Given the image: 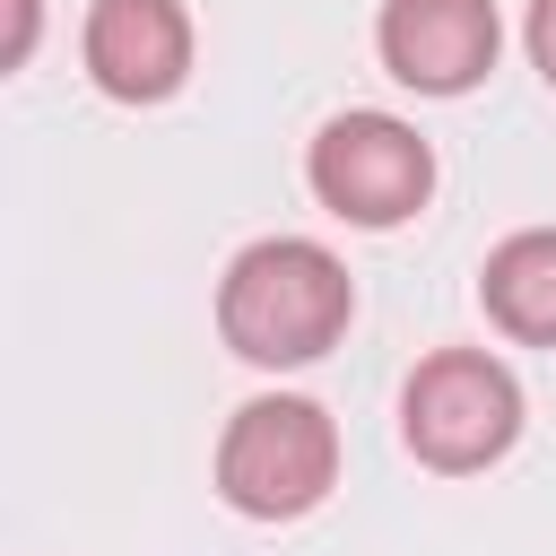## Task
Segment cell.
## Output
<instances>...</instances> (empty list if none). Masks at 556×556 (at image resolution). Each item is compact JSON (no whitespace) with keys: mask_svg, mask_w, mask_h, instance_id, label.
<instances>
[{"mask_svg":"<svg viewBox=\"0 0 556 556\" xmlns=\"http://www.w3.org/2000/svg\"><path fill=\"white\" fill-rule=\"evenodd\" d=\"M478 304L504 339L521 348H556V226H521L486 252L478 269Z\"/></svg>","mask_w":556,"mask_h":556,"instance_id":"obj_7","label":"cell"},{"mask_svg":"<svg viewBox=\"0 0 556 556\" xmlns=\"http://www.w3.org/2000/svg\"><path fill=\"white\" fill-rule=\"evenodd\" d=\"M304 182H313V200H321L339 226L382 235V226H408V217L434 200V148L417 139V122L356 104V113H330V122L313 130Z\"/></svg>","mask_w":556,"mask_h":556,"instance_id":"obj_4","label":"cell"},{"mask_svg":"<svg viewBox=\"0 0 556 556\" xmlns=\"http://www.w3.org/2000/svg\"><path fill=\"white\" fill-rule=\"evenodd\" d=\"M374 52L417 96H469L504 52V17L495 0H382Z\"/></svg>","mask_w":556,"mask_h":556,"instance_id":"obj_5","label":"cell"},{"mask_svg":"<svg viewBox=\"0 0 556 556\" xmlns=\"http://www.w3.org/2000/svg\"><path fill=\"white\" fill-rule=\"evenodd\" d=\"M513 434H521V382L486 348H434L400 382V443L443 478L495 469L513 452Z\"/></svg>","mask_w":556,"mask_h":556,"instance_id":"obj_3","label":"cell"},{"mask_svg":"<svg viewBox=\"0 0 556 556\" xmlns=\"http://www.w3.org/2000/svg\"><path fill=\"white\" fill-rule=\"evenodd\" d=\"M78 61L113 104H165L191 78V17L182 0H96L78 26Z\"/></svg>","mask_w":556,"mask_h":556,"instance_id":"obj_6","label":"cell"},{"mask_svg":"<svg viewBox=\"0 0 556 556\" xmlns=\"http://www.w3.org/2000/svg\"><path fill=\"white\" fill-rule=\"evenodd\" d=\"M339 486V426L304 391H261L217 434V495L243 521H295Z\"/></svg>","mask_w":556,"mask_h":556,"instance_id":"obj_2","label":"cell"},{"mask_svg":"<svg viewBox=\"0 0 556 556\" xmlns=\"http://www.w3.org/2000/svg\"><path fill=\"white\" fill-rule=\"evenodd\" d=\"M348 321H356V278L313 235H261L217 278V339L269 374L330 356L348 339Z\"/></svg>","mask_w":556,"mask_h":556,"instance_id":"obj_1","label":"cell"},{"mask_svg":"<svg viewBox=\"0 0 556 556\" xmlns=\"http://www.w3.org/2000/svg\"><path fill=\"white\" fill-rule=\"evenodd\" d=\"M9 17H17V26H9V70H17V61L35 52V0H9Z\"/></svg>","mask_w":556,"mask_h":556,"instance_id":"obj_9","label":"cell"},{"mask_svg":"<svg viewBox=\"0 0 556 556\" xmlns=\"http://www.w3.org/2000/svg\"><path fill=\"white\" fill-rule=\"evenodd\" d=\"M521 43H530V70L556 87V0H530V17H521Z\"/></svg>","mask_w":556,"mask_h":556,"instance_id":"obj_8","label":"cell"}]
</instances>
